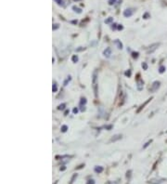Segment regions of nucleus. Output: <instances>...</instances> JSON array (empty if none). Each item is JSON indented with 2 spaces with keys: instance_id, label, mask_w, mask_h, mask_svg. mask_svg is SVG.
Listing matches in <instances>:
<instances>
[{
  "instance_id": "nucleus-1",
  "label": "nucleus",
  "mask_w": 167,
  "mask_h": 184,
  "mask_svg": "<svg viewBox=\"0 0 167 184\" xmlns=\"http://www.w3.org/2000/svg\"><path fill=\"white\" fill-rule=\"evenodd\" d=\"M93 89L95 91V95L98 96V89H97V72L94 73L93 75Z\"/></svg>"
},
{
  "instance_id": "nucleus-2",
  "label": "nucleus",
  "mask_w": 167,
  "mask_h": 184,
  "mask_svg": "<svg viewBox=\"0 0 167 184\" xmlns=\"http://www.w3.org/2000/svg\"><path fill=\"white\" fill-rule=\"evenodd\" d=\"M160 88V82L159 81H155L152 86H151V88H150V91L151 92H155L156 90H158V89Z\"/></svg>"
},
{
  "instance_id": "nucleus-3",
  "label": "nucleus",
  "mask_w": 167,
  "mask_h": 184,
  "mask_svg": "<svg viewBox=\"0 0 167 184\" xmlns=\"http://www.w3.org/2000/svg\"><path fill=\"white\" fill-rule=\"evenodd\" d=\"M143 80H141L140 78L137 79L136 81V87H137V89L138 90H142L143 89Z\"/></svg>"
},
{
  "instance_id": "nucleus-4",
  "label": "nucleus",
  "mask_w": 167,
  "mask_h": 184,
  "mask_svg": "<svg viewBox=\"0 0 167 184\" xmlns=\"http://www.w3.org/2000/svg\"><path fill=\"white\" fill-rule=\"evenodd\" d=\"M132 14H133V10H132V9H126V10L124 11V16L126 17V18L131 17Z\"/></svg>"
},
{
  "instance_id": "nucleus-5",
  "label": "nucleus",
  "mask_w": 167,
  "mask_h": 184,
  "mask_svg": "<svg viewBox=\"0 0 167 184\" xmlns=\"http://www.w3.org/2000/svg\"><path fill=\"white\" fill-rule=\"evenodd\" d=\"M103 54H104V56H106L107 58L111 57V50L110 47H107L106 50L103 51Z\"/></svg>"
},
{
  "instance_id": "nucleus-6",
  "label": "nucleus",
  "mask_w": 167,
  "mask_h": 184,
  "mask_svg": "<svg viewBox=\"0 0 167 184\" xmlns=\"http://www.w3.org/2000/svg\"><path fill=\"white\" fill-rule=\"evenodd\" d=\"M159 46V44H154L152 47H151V50H150V48H149V50H148V53H152L154 50H156V48H157V47Z\"/></svg>"
},
{
  "instance_id": "nucleus-7",
  "label": "nucleus",
  "mask_w": 167,
  "mask_h": 184,
  "mask_svg": "<svg viewBox=\"0 0 167 184\" xmlns=\"http://www.w3.org/2000/svg\"><path fill=\"white\" fill-rule=\"evenodd\" d=\"M114 43H115V45H116L117 47H118V48H120V50H122L123 48V44L119 41V40H115L114 41Z\"/></svg>"
},
{
  "instance_id": "nucleus-8",
  "label": "nucleus",
  "mask_w": 167,
  "mask_h": 184,
  "mask_svg": "<svg viewBox=\"0 0 167 184\" xmlns=\"http://www.w3.org/2000/svg\"><path fill=\"white\" fill-rule=\"evenodd\" d=\"M95 171L97 173H101L102 171H103V167L102 166H96L95 167Z\"/></svg>"
},
{
  "instance_id": "nucleus-9",
  "label": "nucleus",
  "mask_w": 167,
  "mask_h": 184,
  "mask_svg": "<svg viewBox=\"0 0 167 184\" xmlns=\"http://www.w3.org/2000/svg\"><path fill=\"white\" fill-rule=\"evenodd\" d=\"M122 138L121 135H115V136L111 139V141H115V140H118Z\"/></svg>"
},
{
  "instance_id": "nucleus-10",
  "label": "nucleus",
  "mask_w": 167,
  "mask_h": 184,
  "mask_svg": "<svg viewBox=\"0 0 167 184\" xmlns=\"http://www.w3.org/2000/svg\"><path fill=\"white\" fill-rule=\"evenodd\" d=\"M72 60L73 61V63H76V61H78V57H77V55H73L72 57Z\"/></svg>"
},
{
  "instance_id": "nucleus-11",
  "label": "nucleus",
  "mask_w": 167,
  "mask_h": 184,
  "mask_svg": "<svg viewBox=\"0 0 167 184\" xmlns=\"http://www.w3.org/2000/svg\"><path fill=\"white\" fill-rule=\"evenodd\" d=\"M112 21H113V19L111 18V17H110V18H108L106 21H105V23H107V24H110L111 22H112Z\"/></svg>"
},
{
  "instance_id": "nucleus-12",
  "label": "nucleus",
  "mask_w": 167,
  "mask_h": 184,
  "mask_svg": "<svg viewBox=\"0 0 167 184\" xmlns=\"http://www.w3.org/2000/svg\"><path fill=\"white\" fill-rule=\"evenodd\" d=\"M52 90H53V92H56V91L58 90L57 84H56V83H53V88H52Z\"/></svg>"
},
{
  "instance_id": "nucleus-13",
  "label": "nucleus",
  "mask_w": 167,
  "mask_h": 184,
  "mask_svg": "<svg viewBox=\"0 0 167 184\" xmlns=\"http://www.w3.org/2000/svg\"><path fill=\"white\" fill-rule=\"evenodd\" d=\"M67 129H68V127H67V126H62V128H61V131H62V132H66Z\"/></svg>"
},
{
  "instance_id": "nucleus-14",
  "label": "nucleus",
  "mask_w": 167,
  "mask_h": 184,
  "mask_svg": "<svg viewBox=\"0 0 167 184\" xmlns=\"http://www.w3.org/2000/svg\"><path fill=\"white\" fill-rule=\"evenodd\" d=\"M159 72H160V73H164V72H165V67H163V66H161V67H160V70H159Z\"/></svg>"
},
{
  "instance_id": "nucleus-15",
  "label": "nucleus",
  "mask_w": 167,
  "mask_h": 184,
  "mask_svg": "<svg viewBox=\"0 0 167 184\" xmlns=\"http://www.w3.org/2000/svg\"><path fill=\"white\" fill-rule=\"evenodd\" d=\"M72 8H73V10H74V11H76V12H78V13H81V12H82L80 8H76V7H73Z\"/></svg>"
},
{
  "instance_id": "nucleus-16",
  "label": "nucleus",
  "mask_w": 167,
  "mask_h": 184,
  "mask_svg": "<svg viewBox=\"0 0 167 184\" xmlns=\"http://www.w3.org/2000/svg\"><path fill=\"white\" fill-rule=\"evenodd\" d=\"M115 2H116V0H109L108 1V3H109V5H114L115 4Z\"/></svg>"
},
{
  "instance_id": "nucleus-17",
  "label": "nucleus",
  "mask_w": 167,
  "mask_h": 184,
  "mask_svg": "<svg viewBox=\"0 0 167 184\" xmlns=\"http://www.w3.org/2000/svg\"><path fill=\"white\" fill-rule=\"evenodd\" d=\"M64 108H65V104H60V105L58 107L59 110H64Z\"/></svg>"
},
{
  "instance_id": "nucleus-18",
  "label": "nucleus",
  "mask_w": 167,
  "mask_h": 184,
  "mask_svg": "<svg viewBox=\"0 0 167 184\" xmlns=\"http://www.w3.org/2000/svg\"><path fill=\"white\" fill-rule=\"evenodd\" d=\"M85 50V47H80L79 48H76V52H80V51H82V50Z\"/></svg>"
},
{
  "instance_id": "nucleus-19",
  "label": "nucleus",
  "mask_w": 167,
  "mask_h": 184,
  "mask_svg": "<svg viewBox=\"0 0 167 184\" xmlns=\"http://www.w3.org/2000/svg\"><path fill=\"white\" fill-rule=\"evenodd\" d=\"M142 67H143L144 70H147V69H148V64H147L146 63H142Z\"/></svg>"
},
{
  "instance_id": "nucleus-20",
  "label": "nucleus",
  "mask_w": 167,
  "mask_h": 184,
  "mask_svg": "<svg viewBox=\"0 0 167 184\" xmlns=\"http://www.w3.org/2000/svg\"><path fill=\"white\" fill-rule=\"evenodd\" d=\"M86 184H95V181H94V179H89L86 182Z\"/></svg>"
},
{
  "instance_id": "nucleus-21",
  "label": "nucleus",
  "mask_w": 167,
  "mask_h": 184,
  "mask_svg": "<svg viewBox=\"0 0 167 184\" xmlns=\"http://www.w3.org/2000/svg\"><path fill=\"white\" fill-rule=\"evenodd\" d=\"M55 1H56L59 5H63V1H62V0H55Z\"/></svg>"
},
{
  "instance_id": "nucleus-22",
  "label": "nucleus",
  "mask_w": 167,
  "mask_h": 184,
  "mask_svg": "<svg viewBox=\"0 0 167 184\" xmlns=\"http://www.w3.org/2000/svg\"><path fill=\"white\" fill-rule=\"evenodd\" d=\"M70 80H71V76H68V78L66 79V81L64 82V86H66V85H67V83H68V82H69Z\"/></svg>"
},
{
  "instance_id": "nucleus-23",
  "label": "nucleus",
  "mask_w": 167,
  "mask_h": 184,
  "mask_svg": "<svg viewBox=\"0 0 167 184\" xmlns=\"http://www.w3.org/2000/svg\"><path fill=\"white\" fill-rule=\"evenodd\" d=\"M149 13H145L144 16H143L144 19H149Z\"/></svg>"
},
{
  "instance_id": "nucleus-24",
  "label": "nucleus",
  "mask_w": 167,
  "mask_h": 184,
  "mask_svg": "<svg viewBox=\"0 0 167 184\" xmlns=\"http://www.w3.org/2000/svg\"><path fill=\"white\" fill-rule=\"evenodd\" d=\"M75 178H77V174L73 175V177H72V181H71V183H70V184H72V182H73V180H74V179H75Z\"/></svg>"
},
{
  "instance_id": "nucleus-25",
  "label": "nucleus",
  "mask_w": 167,
  "mask_h": 184,
  "mask_svg": "<svg viewBox=\"0 0 167 184\" xmlns=\"http://www.w3.org/2000/svg\"><path fill=\"white\" fill-rule=\"evenodd\" d=\"M59 28V24H54L53 25V30H57Z\"/></svg>"
},
{
  "instance_id": "nucleus-26",
  "label": "nucleus",
  "mask_w": 167,
  "mask_h": 184,
  "mask_svg": "<svg viewBox=\"0 0 167 184\" xmlns=\"http://www.w3.org/2000/svg\"><path fill=\"white\" fill-rule=\"evenodd\" d=\"M125 76H131V72H130V71H127V72H125Z\"/></svg>"
},
{
  "instance_id": "nucleus-27",
  "label": "nucleus",
  "mask_w": 167,
  "mask_h": 184,
  "mask_svg": "<svg viewBox=\"0 0 167 184\" xmlns=\"http://www.w3.org/2000/svg\"><path fill=\"white\" fill-rule=\"evenodd\" d=\"M85 104L86 103V101H85V98H84V99H82V101H81V104Z\"/></svg>"
},
{
  "instance_id": "nucleus-28",
  "label": "nucleus",
  "mask_w": 167,
  "mask_h": 184,
  "mask_svg": "<svg viewBox=\"0 0 167 184\" xmlns=\"http://www.w3.org/2000/svg\"><path fill=\"white\" fill-rule=\"evenodd\" d=\"M133 57H134V58H137V57H138V53H137V52L133 53Z\"/></svg>"
},
{
  "instance_id": "nucleus-29",
  "label": "nucleus",
  "mask_w": 167,
  "mask_h": 184,
  "mask_svg": "<svg viewBox=\"0 0 167 184\" xmlns=\"http://www.w3.org/2000/svg\"><path fill=\"white\" fill-rule=\"evenodd\" d=\"M77 113H78V109L74 108V109H73V114H77Z\"/></svg>"
},
{
  "instance_id": "nucleus-30",
  "label": "nucleus",
  "mask_w": 167,
  "mask_h": 184,
  "mask_svg": "<svg viewBox=\"0 0 167 184\" xmlns=\"http://www.w3.org/2000/svg\"><path fill=\"white\" fill-rule=\"evenodd\" d=\"M116 25H117V24H113V26H112V29H116Z\"/></svg>"
},
{
  "instance_id": "nucleus-31",
  "label": "nucleus",
  "mask_w": 167,
  "mask_h": 184,
  "mask_svg": "<svg viewBox=\"0 0 167 184\" xmlns=\"http://www.w3.org/2000/svg\"><path fill=\"white\" fill-rule=\"evenodd\" d=\"M149 143H150V141H149V142H147V143H146V145H145V146H144V148H146V147H147V146H148V145H149Z\"/></svg>"
},
{
  "instance_id": "nucleus-32",
  "label": "nucleus",
  "mask_w": 167,
  "mask_h": 184,
  "mask_svg": "<svg viewBox=\"0 0 167 184\" xmlns=\"http://www.w3.org/2000/svg\"><path fill=\"white\" fill-rule=\"evenodd\" d=\"M118 29H119V30H122V29H123V26H122V25H119V26H118Z\"/></svg>"
}]
</instances>
